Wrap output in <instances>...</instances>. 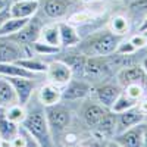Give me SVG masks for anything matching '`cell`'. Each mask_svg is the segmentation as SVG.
<instances>
[{"label": "cell", "mask_w": 147, "mask_h": 147, "mask_svg": "<svg viewBox=\"0 0 147 147\" xmlns=\"http://www.w3.org/2000/svg\"><path fill=\"white\" fill-rule=\"evenodd\" d=\"M18 103L16 94L7 78L0 77V107H7Z\"/></svg>", "instance_id": "25"}, {"label": "cell", "mask_w": 147, "mask_h": 147, "mask_svg": "<svg viewBox=\"0 0 147 147\" xmlns=\"http://www.w3.org/2000/svg\"><path fill=\"white\" fill-rule=\"evenodd\" d=\"M31 52L34 56H40V57H44L47 60H50L53 59L62 49L60 47H56V46H50V44H47V43H43L40 40H37L35 43H32L31 46Z\"/></svg>", "instance_id": "26"}, {"label": "cell", "mask_w": 147, "mask_h": 147, "mask_svg": "<svg viewBox=\"0 0 147 147\" xmlns=\"http://www.w3.org/2000/svg\"><path fill=\"white\" fill-rule=\"evenodd\" d=\"M2 147H12V146H10V143H9V141H3Z\"/></svg>", "instance_id": "40"}, {"label": "cell", "mask_w": 147, "mask_h": 147, "mask_svg": "<svg viewBox=\"0 0 147 147\" xmlns=\"http://www.w3.org/2000/svg\"><path fill=\"white\" fill-rule=\"evenodd\" d=\"M93 84L85 78H72L62 88V100L68 103H78L91 96Z\"/></svg>", "instance_id": "9"}, {"label": "cell", "mask_w": 147, "mask_h": 147, "mask_svg": "<svg viewBox=\"0 0 147 147\" xmlns=\"http://www.w3.org/2000/svg\"><path fill=\"white\" fill-rule=\"evenodd\" d=\"M137 52L138 50L132 46V43L129 41L128 37H125V38H122L119 41L116 50H115V53L116 55H121V56H129V55H134V53H137Z\"/></svg>", "instance_id": "31"}, {"label": "cell", "mask_w": 147, "mask_h": 147, "mask_svg": "<svg viewBox=\"0 0 147 147\" xmlns=\"http://www.w3.org/2000/svg\"><path fill=\"white\" fill-rule=\"evenodd\" d=\"M143 34H144V38H146V50H147V30H144V31H141Z\"/></svg>", "instance_id": "39"}, {"label": "cell", "mask_w": 147, "mask_h": 147, "mask_svg": "<svg viewBox=\"0 0 147 147\" xmlns=\"http://www.w3.org/2000/svg\"><path fill=\"white\" fill-rule=\"evenodd\" d=\"M140 66L143 68V71L146 72V75H147V52L144 53V56H143L141 60H140Z\"/></svg>", "instance_id": "34"}, {"label": "cell", "mask_w": 147, "mask_h": 147, "mask_svg": "<svg viewBox=\"0 0 147 147\" xmlns=\"http://www.w3.org/2000/svg\"><path fill=\"white\" fill-rule=\"evenodd\" d=\"M106 27L115 35L122 37V38H125V37H128L132 32L131 21L128 19V16L124 13V12H116V13L113 12V13H110L109 18H107Z\"/></svg>", "instance_id": "18"}, {"label": "cell", "mask_w": 147, "mask_h": 147, "mask_svg": "<svg viewBox=\"0 0 147 147\" xmlns=\"http://www.w3.org/2000/svg\"><path fill=\"white\" fill-rule=\"evenodd\" d=\"M18 63L24 68H27L28 71L34 72V74H38V75H44L47 66H49V60L40 56H30V57H24L21 60H18Z\"/></svg>", "instance_id": "24"}, {"label": "cell", "mask_w": 147, "mask_h": 147, "mask_svg": "<svg viewBox=\"0 0 147 147\" xmlns=\"http://www.w3.org/2000/svg\"><path fill=\"white\" fill-rule=\"evenodd\" d=\"M78 2H81V3H88V2H94V0H78Z\"/></svg>", "instance_id": "41"}, {"label": "cell", "mask_w": 147, "mask_h": 147, "mask_svg": "<svg viewBox=\"0 0 147 147\" xmlns=\"http://www.w3.org/2000/svg\"><path fill=\"white\" fill-rule=\"evenodd\" d=\"M43 25H44V21L38 15H35V16L30 18L25 25H24L16 34L10 35L9 38L15 40L16 43H19L22 46H31L32 43H35L40 38V32H41Z\"/></svg>", "instance_id": "11"}, {"label": "cell", "mask_w": 147, "mask_h": 147, "mask_svg": "<svg viewBox=\"0 0 147 147\" xmlns=\"http://www.w3.org/2000/svg\"><path fill=\"white\" fill-rule=\"evenodd\" d=\"M129 41L132 43V46L137 49V50H146V38L144 34L141 31H134L128 35Z\"/></svg>", "instance_id": "32"}, {"label": "cell", "mask_w": 147, "mask_h": 147, "mask_svg": "<svg viewBox=\"0 0 147 147\" xmlns=\"http://www.w3.org/2000/svg\"><path fill=\"white\" fill-rule=\"evenodd\" d=\"M0 77L6 78H30V80H38V81H46L44 75H38L27 68L21 66L18 62L13 63H0Z\"/></svg>", "instance_id": "19"}, {"label": "cell", "mask_w": 147, "mask_h": 147, "mask_svg": "<svg viewBox=\"0 0 147 147\" xmlns=\"http://www.w3.org/2000/svg\"><path fill=\"white\" fill-rule=\"evenodd\" d=\"M81 6L78 0H41L37 15L44 22H60L66 21Z\"/></svg>", "instance_id": "4"}, {"label": "cell", "mask_w": 147, "mask_h": 147, "mask_svg": "<svg viewBox=\"0 0 147 147\" xmlns=\"http://www.w3.org/2000/svg\"><path fill=\"white\" fill-rule=\"evenodd\" d=\"M143 143H144V147H147V122L143 124Z\"/></svg>", "instance_id": "35"}, {"label": "cell", "mask_w": 147, "mask_h": 147, "mask_svg": "<svg viewBox=\"0 0 147 147\" xmlns=\"http://www.w3.org/2000/svg\"><path fill=\"white\" fill-rule=\"evenodd\" d=\"M121 93H122V87L116 82L115 78H112V80H106L99 84H94L93 90H91V97H94L105 107L110 109Z\"/></svg>", "instance_id": "8"}, {"label": "cell", "mask_w": 147, "mask_h": 147, "mask_svg": "<svg viewBox=\"0 0 147 147\" xmlns=\"http://www.w3.org/2000/svg\"><path fill=\"white\" fill-rule=\"evenodd\" d=\"M31 2H38V3H40V2H41V0H31Z\"/></svg>", "instance_id": "43"}, {"label": "cell", "mask_w": 147, "mask_h": 147, "mask_svg": "<svg viewBox=\"0 0 147 147\" xmlns=\"http://www.w3.org/2000/svg\"><path fill=\"white\" fill-rule=\"evenodd\" d=\"M40 41L47 43L50 46L60 47V35H59V25L57 22H44L40 32ZM62 49V47H60Z\"/></svg>", "instance_id": "22"}, {"label": "cell", "mask_w": 147, "mask_h": 147, "mask_svg": "<svg viewBox=\"0 0 147 147\" xmlns=\"http://www.w3.org/2000/svg\"><path fill=\"white\" fill-rule=\"evenodd\" d=\"M115 80H116V82L121 85L122 88H124L125 85H128V84H136V82L147 85V75H146V72L143 71V68L140 66V63L121 68L115 74Z\"/></svg>", "instance_id": "13"}, {"label": "cell", "mask_w": 147, "mask_h": 147, "mask_svg": "<svg viewBox=\"0 0 147 147\" xmlns=\"http://www.w3.org/2000/svg\"><path fill=\"white\" fill-rule=\"evenodd\" d=\"M46 110V118H47V124L49 129H50L52 138L56 147L57 140L62 137V134L66 132L72 122L75 121L77 112H75V103H68V102H59L57 105L44 107Z\"/></svg>", "instance_id": "3"}, {"label": "cell", "mask_w": 147, "mask_h": 147, "mask_svg": "<svg viewBox=\"0 0 147 147\" xmlns=\"http://www.w3.org/2000/svg\"><path fill=\"white\" fill-rule=\"evenodd\" d=\"M28 19H24V18H15V16H9L5 22L2 28H0V37H10L16 34L24 25L27 24Z\"/></svg>", "instance_id": "27"}, {"label": "cell", "mask_w": 147, "mask_h": 147, "mask_svg": "<svg viewBox=\"0 0 147 147\" xmlns=\"http://www.w3.org/2000/svg\"><path fill=\"white\" fill-rule=\"evenodd\" d=\"M122 91H124L129 99H132L134 102L138 103L143 97L147 94V85L146 84H138V82L128 84V85H125V87L122 88Z\"/></svg>", "instance_id": "29"}, {"label": "cell", "mask_w": 147, "mask_h": 147, "mask_svg": "<svg viewBox=\"0 0 147 147\" xmlns=\"http://www.w3.org/2000/svg\"><path fill=\"white\" fill-rule=\"evenodd\" d=\"M5 116L10 121L13 122V124H18V125H22L24 119L27 116V107L22 106L19 103H15L12 106H7L5 107Z\"/></svg>", "instance_id": "28"}, {"label": "cell", "mask_w": 147, "mask_h": 147, "mask_svg": "<svg viewBox=\"0 0 147 147\" xmlns=\"http://www.w3.org/2000/svg\"><path fill=\"white\" fill-rule=\"evenodd\" d=\"M7 80L15 90L16 102L22 106L28 105V102L34 97L38 85L43 82V81H38V80H30V78H7Z\"/></svg>", "instance_id": "12"}, {"label": "cell", "mask_w": 147, "mask_h": 147, "mask_svg": "<svg viewBox=\"0 0 147 147\" xmlns=\"http://www.w3.org/2000/svg\"><path fill=\"white\" fill-rule=\"evenodd\" d=\"M144 30H147V15H146V18L141 21V24H140V27H138L137 31H144Z\"/></svg>", "instance_id": "38"}, {"label": "cell", "mask_w": 147, "mask_h": 147, "mask_svg": "<svg viewBox=\"0 0 147 147\" xmlns=\"http://www.w3.org/2000/svg\"><path fill=\"white\" fill-rule=\"evenodd\" d=\"M35 97L43 107L53 106L57 105L59 102H62V88H59L47 81L46 82L43 81L35 91Z\"/></svg>", "instance_id": "15"}, {"label": "cell", "mask_w": 147, "mask_h": 147, "mask_svg": "<svg viewBox=\"0 0 147 147\" xmlns=\"http://www.w3.org/2000/svg\"><path fill=\"white\" fill-rule=\"evenodd\" d=\"M115 2H124V0H115Z\"/></svg>", "instance_id": "44"}, {"label": "cell", "mask_w": 147, "mask_h": 147, "mask_svg": "<svg viewBox=\"0 0 147 147\" xmlns=\"http://www.w3.org/2000/svg\"><path fill=\"white\" fill-rule=\"evenodd\" d=\"M2 144H3V140H2V138H0V147H2Z\"/></svg>", "instance_id": "42"}, {"label": "cell", "mask_w": 147, "mask_h": 147, "mask_svg": "<svg viewBox=\"0 0 147 147\" xmlns=\"http://www.w3.org/2000/svg\"><path fill=\"white\" fill-rule=\"evenodd\" d=\"M116 69L109 56H91L85 59L84 66V78L90 81L93 85L103 82L106 80L115 78Z\"/></svg>", "instance_id": "5"}, {"label": "cell", "mask_w": 147, "mask_h": 147, "mask_svg": "<svg viewBox=\"0 0 147 147\" xmlns=\"http://www.w3.org/2000/svg\"><path fill=\"white\" fill-rule=\"evenodd\" d=\"M25 107H27V116L21 125L22 129L40 147H55L50 129H49V124H47L46 110L38 103L35 94Z\"/></svg>", "instance_id": "1"}, {"label": "cell", "mask_w": 147, "mask_h": 147, "mask_svg": "<svg viewBox=\"0 0 147 147\" xmlns=\"http://www.w3.org/2000/svg\"><path fill=\"white\" fill-rule=\"evenodd\" d=\"M10 15H9V9H5V10H0V28H2V25H3V22L9 18Z\"/></svg>", "instance_id": "33"}, {"label": "cell", "mask_w": 147, "mask_h": 147, "mask_svg": "<svg viewBox=\"0 0 147 147\" xmlns=\"http://www.w3.org/2000/svg\"><path fill=\"white\" fill-rule=\"evenodd\" d=\"M44 78L47 82L56 85L59 88H63L72 80V71L63 60L53 57L49 60V66H47V71L44 74Z\"/></svg>", "instance_id": "10"}, {"label": "cell", "mask_w": 147, "mask_h": 147, "mask_svg": "<svg viewBox=\"0 0 147 147\" xmlns=\"http://www.w3.org/2000/svg\"><path fill=\"white\" fill-rule=\"evenodd\" d=\"M38 5V2H31V0H12L9 5V15L15 18L30 19L37 15Z\"/></svg>", "instance_id": "20"}, {"label": "cell", "mask_w": 147, "mask_h": 147, "mask_svg": "<svg viewBox=\"0 0 147 147\" xmlns=\"http://www.w3.org/2000/svg\"><path fill=\"white\" fill-rule=\"evenodd\" d=\"M59 25V35H60V47L62 49H72L77 47L81 41V35L75 25H72L68 21L57 22Z\"/></svg>", "instance_id": "21"}, {"label": "cell", "mask_w": 147, "mask_h": 147, "mask_svg": "<svg viewBox=\"0 0 147 147\" xmlns=\"http://www.w3.org/2000/svg\"><path fill=\"white\" fill-rule=\"evenodd\" d=\"M105 147H122V146L118 144L115 140H107V141L105 143Z\"/></svg>", "instance_id": "37"}, {"label": "cell", "mask_w": 147, "mask_h": 147, "mask_svg": "<svg viewBox=\"0 0 147 147\" xmlns=\"http://www.w3.org/2000/svg\"><path fill=\"white\" fill-rule=\"evenodd\" d=\"M12 0H0V10H5V9H9V5H10Z\"/></svg>", "instance_id": "36"}, {"label": "cell", "mask_w": 147, "mask_h": 147, "mask_svg": "<svg viewBox=\"0 0 147 147\" xmlns=\"http://www.w3.org/2000/svg\"><path fill=\"white\" fill-rule=\"evenodd\" d=\"M21 131V125L10 122L5 116V107H0V138L3 141H10Z\"/></svg>", "instance_id": "23"}, {"label": "cell", "mask_w": 147, "mask_h": 147, "mask_svg": "<svg viewBox=\"0 0 147 147\" xmlns=\"http://www.w3.org/2000/svg\"><path fill=\"white\" fill-rule=\"evenodd\" d=\"M122 37L115 35L106 25L102 28H97L96 31L82 37L78 46L75 47L80 53L85 57L91 56H109L113 55Z\"/></svg>", "instance_id": "2"}, {"label": "cell", "mask_w": 147, "mask_h": 147, "mask_svg": "<svg viewBox=\"0 0 147 147\" xmlns=\"http://www.w3.org/2000/svg\"><path fill=\"white\" fill-rule=\"evenodd\" d=\"M110 109L105 107L103 105H100L94 97H87L78 103H75V112L78 119L82 122V124L87 127L90 131H93L97 124L106 116V113Z\"/></svg>", "instance_id": "6"}, {"label": "cell", "mask_w": 147, "mask_h": 147, "mask_svg": "<svg viewBox=\"0 0 147 147\" xmlns=\"http://www.w3.org/2000/svg\"><path fill=\"white\" fill-rule=\"evenodd\" d=\"M143 124L131 127L125 131H121V132L115 134L113 138H110V140H115L122 147H144V143H143Z\"/></svg>", "instance_id": "17"}, {"label": "cell", "mask_w": 147, "mask_h": 147, "mask_svg": "<svg viewBox=\"0 0 147 147\" xmlns=\"http://www.w3.org/2000/svg\"><path fill=\"white\" fill-rule=\"evenodd\" d=\"M124 13L128 16L132 25V32L137 31L141 21L147 15V0H124Z\"/></svg>", "instance_id": "14"}, {"label": "cell", "mask_w": 147, "mask_h": 147, "mask_svg": "<svg viewBox=\"0 0 147 147\" xmlns=\"http://www.w3.org/2000/svg\"><path fill=\"white\" fill-rule=\"evenodd\" d=\"M32 56L30 46H22L9 37H0V63H13Z\"/></svg>", "instance_id": "7"}, {"label": "cell", "mask_w": 147, "mask_h": 147, "mask_svg": "<svg viewBox=\"0 0 147 147\" xmlns=\"http://www.w3.org/2000/svg\"><path fill=\"white\" fill-rule=\"evenodd\" d=\"M116 115V134L121 131H125L131 127H136L138 124H143L146 122L144 115L141 113V110L138 109V106H132L127 110L121 113H115Z\"/></svg>", "instance_id": "16"}, {"label": "cell", "mask_w": 147, "mask_h": 147, "mask_svg": "<svg viewBox=\"0 0 147 147\" xmlns=\"http://www.w3.org/2000/svg\"><path fill=\"white\" fill-rule=\"evenodd\" d=\"M137 102H134L132 99H129V97L122 91L119 96H118V99L115 100V103L112 105V107H110V110H112L113 113H121V112H124V110L132 107V106H136Z\"/></svg>", "instance_id": "30"}]
</instances>
